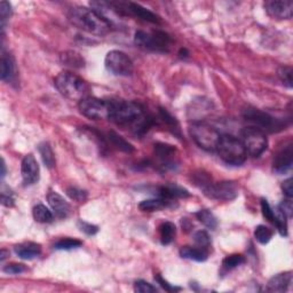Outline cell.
Masks as SVG:
<instances>
[{
    "mask_svg": "<svg viewBox=\"0 0 293 293\" xmlns=\"http://www.w3.org/2000/svg\"><path fill=\"white\" fill-rule=\"evenodd\" d=\"M109 120L139 135L147 133L155 120L146 112L141 103L126 100H109Z\"/></svg>",
    "mask_w": 293,
    "mask_h": 293,
    "instance_id": "6da1fadb",
    "label": "cell"
},
{
    "mask_svg": "<svg viewBox=\"0 0 293 293\" xmlns=\"http://www.w3.org/2000/svg\"><path fill=\"white\" fill-rule=\"evenodd\" d=\"M68 20L72 25L94 36H106L110 32L111 22L95 10L76 6L68 11Z\"/></svg>",
    "mask_w": 293,
    "mask_h": 293,
    "instance_id": "7a4b0ae2",
    "label": "cell"
},
{
    "mask_svg": "<svg viewBox=\"0 0 293 293\" xmlns=\"http://www.w3.org/2000/svg\"><path fill=\"white\" fill-rule=\"evenodd\" d=\"M55 87L63 96L74 101H82L89 96V86L85 80L71 71H62L54 80Z\"/></svg>",
    "mask_w": 293,
    "mask_h": 293,
    "instance_id": "3957f363",
    "label": "cell"
},
{
    "mask_svg": "<svg viewBox=\"0 0 293 293\" xmlns=\"http://www.w3.org/2000/svg\"><path fill=\"white\" fill-rule=\"evenodd\" d=\"M215 151L224 163L234 166L242 165L247 157V152L241 139L231 134L221 135Z\"/></svg>",
    "mask_w": 293,
    "mask_h": 293,
    "instance_id": "277c9868",
    "label": "cell"
},
{
    "mask_svg": "<svg viewBox=\"0 0 293 293\" xmlns=\"http://www.w3.org/2000/svg\"><path fill=\"white\" fill-rule=\"evenodd\" d=\"M134 43L144 51L168 53L172 46V38L169 34L160 30H154L150 32L139 30L134 35Z\"/></svg>",
    "mask_w": 293,
    "mask_h": 293,
    "instance_id": "5b68a950",
    "label": "cell"
},
{
    "mask_svg": "<svg viewBox=\"0 0 293 293\" xmlns=\"http://www.w3.org/2000/svg\"><path fill=\"white\" fill-rule=\"evenodd\" d=\"M189 134L200 148L205 151L213 152L216 150L218 143L221 138L218 131L213 126L204 123V121H193L189 126Z\"/></svg>",
    "mask_w": 293,
    "mask_h": 293,
    "instance_id": "8992f818",
    "label": "cell"
},
{
    "mask_svg": "<svg viewBox=\"0 0 293 293\" xmlns=\"http://www.w3.org/2000/svg\"><path fill=\"white\" fill-rule=\"evenodd\" d=\"M241 141L244 144L247 154L252 157H259L268 147V140L264 131L255 126H247L241 131Z\"/></svg>",
    "mask_w": 293,
    "mask_h": 293,
    "instance_id": "52a82bcc",
    "label": "cell"
},
{
    "mask_svg": "<svg viewBox=\"0 0 293 293\" xmlns=\"http://www.w3.org/2000/svg\"><path fill=\"white\" fill-rule=\"evenodd\" d=\"M243 117H244L246 121H250L255 127L260 128L261 131H269V132H277L284 128L283 120H279L275 118L268 112H265L263 110L255 109V108H247L246 110L243 112Z\"/></svg>",
    "mask_w": 293,
    "mask_h": 293,
    "instance_id": "ba28073f",
    "label": "cell"
},
{
    "mask_svg": "<svg viewBox=\"0 0 293 293\" xmlns=\"http://www.w3.org/2000/svg\"><path fill=\"white\" fill-rule=\"evenodd\" d=\"M105 64L108 71L119 77H128L132 76L134 71L132 60L121 51H110L108 53Z\"/></svg>",
    "mask_w": 293,
    "mask_h": 293,
    "instance_id": "9c48e42d",
    "label": "cell"
},
{
    "mask_svg": "<svg viewBox=\"0 0 293 293\" xmlns=\"http://www.w3.org/2000/svg\"><path fill=\"white\" fill-rule=\"evenodd\" d=\"M79 111L83 116L93 120H100L109 118V100L87 96L79 101Z\"/></svg>",
    "mask_w": 293,
    "mask_h": 293,
    "instance_id": "30bf717a",
    "label": "cell"
},
{
    "mask_svg": "<svg viewBox=\"0 0 293 293\" xmlns=\"http://www.w3.org/2000/svg\"><path fill=\"white\" fill-rule=\"evenodd\" d=\"M203 191H204L207 197L227 202L235 200L238 195L237 186L232 181H221L215 183L212 182Z\"/></svg>",
    "mask_w": 293,
    "mask_h": 293,
    "instance_id": "8fae6325",
    "label": "cell"
},
{
    "mask_svg": "<svg viewBox=\"0 0 293 293\" xmlns=\"http://www.w3.org/2000/svg\"><path fill=\"white\" fill-rule=\"evenodd\" d=\"M266 12L277 20H290L292 17L293 3L291 0H269L265 3Z\"/></svg>",
    "mask_w": 293,
    "mask_h": 293,
    "instance_id": "7c38bea8",
    "label": "cell"
},
{
    "mask_svg": "<svg viewBox=\"0 0 293 293\" xmlns=\"http://www.w3.org/2000/svg\"><path fill=\"white\" fill-rule=\"evenodd\" d=\"M21 174L25 186H31V184L38 182L40 170L38 161L34 155H26L22 160Z\"/></svg>",
    "mask_w": 293,
    "mask_h": 293,
    "instance_id": "4fadbf2b",
    "label": "cell"
},
{
    "mask_svg": "<svg viewBox=\"0 0 293 293\" xmlns=\"http://www.w3.org/2000/svg\"><path fill=\"white\" fill-rule=\"evenodd\" d=\"M293 164V148L292 144H288L285 148H283L281 151H278L274 158L273 168L276 173H285L288 170H291Z\"/></svg>",
    "mask_w": 293,
    "mask_h": 293,
    "instance_id": "5bb4252c",
    "label": "cell"
},
{
    "mask_svg": "<svg viewBox=\"0 0 293 293\" xmlns=\"http://www.w3.org/2000/svg\"><path fill=\"white\" fill-rule=\"evenodd\" d=\"M47 200L49 203V206L52 207V211L54 212L56 218L58 219H67L71 213L70 204L68 203L64 198H63L60 193L55 191H51L48 193Z\"/></svg>",
    "mask_w": 293,
    "mask_h": 293,
    "instance_id": "9a60e30c",
    "label": "cell"
},
{
    "mask_svg": "<svg viewBox=\"0 0 293 293\" xmlns=\"http://www.w3.org/2000/svg\"><path fill=\"white\" fill-rule=\"evenodd\" d=\"M125 11L129 13L131 15L137 16L139 17V19H141L143 21L150 22V23H154V24L160 23V19L158 15H156L155 13H152L151 11L148 10V8L141 6L140 4H135V3L125 4Z\"/></svg>",
    "mask_w": 293,
    "mask_h": 293,
    "instance_id": "2e32d148",
    "label": "cell"
},
{
    "mask_svg": "<svg viewBox=\"0 0 293 293\" xmlns=\"http://www.w3.org/2000/svg\"><path fill=\"white\" fill-rule=\"evenodd\" d=\"M0 77L4 82H13L16 78V63L12 54L3 52L2 61H0Z\"/></svg>",
    "mask_w": 293,
    "mask_h": 293,
    "instance_id": "e0dca14e",
    "label": "cell"
},
{
    "mask_svg": "<svg viewBox=\"0 0 293 293\" xmlns=\"http://www.w3.org/2000/svg\"><path fill=\"white\" fill-rule=\"evenodd\" d=\"M292 284V272L278 274L269 279L267 291L269 292H285Z\"/></svg>",
    "mask_w": 293,
    "mask_h": 293,
    "instance_id": "ac0fdd59",
    "label": "cell"
},
{
    "mask_svg": "<svg viewBox=\"0 0 293 293\" xmlns=\"http://www.w3.org/2000/svg\"><path fill=\"white\" fill-rule=\"evenodd\" d=\"M157 195L159 198L171 202L175 198L188 197L190 193L184 188L178 186V184H168V186H163L157 189Z\"/></svg>",
    "mask_w": 293,
    "mask_h": 293,
    "instance_id": "d6986e66",
    "label": "cell"
},
{
    "mask_svg": "<svg viewBox=\"0 0 293 293\" xmlns=\"http://www.w3.org/2000/svg\"><path fill=\"white\" fill-rule=\"evenodd\" d=\"M15 253L23 260H32L42 253V247L37 243L28 242L14 247Z\"/></svg>",
    "mask_w": 293,
    "mask_h": 293,
    "instance_id": "ffe728a7",
    "label": "cell"
},
{
    "mask_svg": "<svg viewBox=\"0 0 293 293\" xmlns=\"http://www.w3.org/2000/svg\"><path fill=\"white\" fill-rule=\"evenodd\" d=\"M155 154L158 158L163 161L164 168L172 166L173 168V157L175 155V148L166 143H156L155 144Z\"/></svg>",
    "mask_w": 293,
    "mask_h": 293,
    "instance_id": "44dd1931",
    "label": "cell"
},
{
    "mask_svg": "<svg viewBox=\"0 0 293 293\" xmlns=\"http://www.w3.org/2000/svg\"><path fill=\"white\" fill-rule=\"evenodd\" d=\"M61 63L70 69H82L85 67V60L79 53L75 51H67L61 54Z\"/></svg>",
    "mask_w": 293,
    "mask_h": 293,
    "instance_id": "7402d4cb",
    "label": "cell"
},
{
    "mask_svg": "<svg viewBox=\"0 0 293 293\" xmlns=\"http://www.w3.org/2000/svg\"><path fill=\"white\" fill-rule=\"evenodd\" d=\"M180 255L183 259H189L197 261V263H203L207 259L209 253H207V250L202 249V247H191V246H183L181 250H180Z\"/></svg>",
    "mask_w": 293,
    "mask_h": 293,
    "instance_id": "603a6c76",
    "label": "cell"
},
{
    "mask_svg": "<svg viewBox=\"0 0 293 293\" xmlns=\"http://www.w3.org/2000/svg\"><path fill=\"white\" fill-rule=\"evenodd\" d=\"M159 235H160V242L163 245H169L174 241L175 235H177V228H175V224L166 221L164 223H161V226L159 227Z\"/></svg>",
    "mask_w": 293,
    "mask_h": 293,
    "instance_id": "cb8c5ba5",
    "label": "cell"
},
{
    "mask_svg": "<svg viewBox=\"0 0 293 293\" xmlns=\"http://www.w3.org/2000/svg\"><path fill=\"white\" fill-rule=\"evenodd\" d=\"M170 204V201L163 200V198H155V200L142 201L139 204V209L143 212H155L164 209V207H168Z\"/></svg>",
    "mask_w": 293,
    "mask_h": 293,
    "instance_id": "d4e9b609",
    "label": "cell"
},
{
    "mask_svg": "<svg viewBox=\"0 0 293 293\" xmlns=\"http://www.w3.org/2000/svg\"><path fill=\"white\" fill-rule=\"evenodd\" d=\"M34 219L40 223H51L54 220V214L49 211L46 206L43 204H38L32 210Z\"/></svg>",
    "mask_w": 293,
    "mask_h": 293,
    "instance_id": "484cf974",
    "label": "cell"
},
{
    "mask_svg": "<svg viewBox=\"0 0 293 293\" xmlns=\"http://www.w3.org/2000/svg\"><path fill=\"white\" fill-rule=\"evenodd\" d=\"M39 154L42 156V159L44 161V164L47 166L48 169H53L55 166V156H54V152L52 147L49 146L48 142H43L38 146Z\"/></svg>",
    "mask_w": 293,
    "mask_h": 293,
    "instance_id": "4316f807",
    "label": "cell"
},
{
    "mask_svg": "<svg viewBox=\"0 0 293 293\" xmlns=\"http://www.w3.org/2000/svg\"><path fill=\"white\" fill-rule=\"evenodd\" d=\"M108 139L111 142V144L114 147H116L117 149H119L124 152H133L134 151V147L129 142L126 141L124 138H121L120 135L117 134L114 131L108 133Z\"/></svg>",
    "mask_w": 293,
    "mask_h": 293,
    "instance_id": "83f0119b",
    "label": "cell"
},
{
    "mask_svg": "<svg viewBox=\"0 0 293 293\" xmlns=\"http://www.w3.org/2000/svg\"><path fill=\"white\" fill-rule=\"evenodd\" d=\"M195 215L205 227L212 229V231H214L216 226H218V220H216L214 214L210 210H201Z\"/></svg>",
    "mask_w": 293,
    "mask_h": 293,
    "instance_id": "f1b7e54d",
    "label": "cell"
},
{
    "mask_svg": "<svg viewBox=\"0 0 293 293\" xmlns=\"http://www.w3.org/2000/svg\"><path fill=\"white\" fill-rule=\"evenodd\" d=\"M287 216L284 212L277 206V210L275 212V223L278 229L279 234L282 236H287Z\"/></svg>",
    "mask_w": 293,
    "mask_h": 293,
    "instance_id": "f546056e",
    "label": "cell"
},
{
    "mask_svg": "<svg viewBox=\"0 0 293 293\" xmlns=\"http://www.w3.org/2000/svg\"><path fill=\"white\" fill-rule=\"evenodd\" d=\"M254 237H255V240L260 243V244H267V243H269V241L272 240L273 231L268 227L260 224V226L255 228Z\"/></svg>",
    "mask_w": 293,
    "mask_h": 293,
    "instance_id": "4dcf8cb0",
    "label": "cell"
},
{
    "mask_svg": "<svg viewBox=\"0 0 293 293\" xmlns=\"http://www.w3.org/2000/svg\"><path fill=\"white\" fill-rule=\"evenodd\" d=\"M83 243L78 240H72V238H63V240L57 241L54 245V249L55 250H61V251H70L78 249V247L82 246Z\"/></svg>",
    "mask_w": 293,
    "mask_h": 293,
    "instance_id": "1f68e13d",
    "label": "cell"
},
{
    "mask_svg": "<svg viewBox=\"0 0 293 293\" xmlns=\"http://www.w3.org/2000/svg\"><path fill=\"white\" fill-rule=\"evenodd\" d=\"M245 263V258L242 254H232L228 255L222 261V267L226 270H232L237 268Z\"/></svg>",
    "mask_w": 293,
    "mask_h": 293,
    "instance_id": "d6a6232c",
    "label": "cell"
},
{
    "mask_svg": "<svg viewBox=\"0 0 293 293\" xmlns=\"http://www.w3.org/2000/svg\"><path fill=\"white\" fill-rule=\"evenodd\" d=\"M159 115H160V118L164 120V123L168 124L171 129L173 131L174 134H178L180 135V128H179V123L177 121V119L174 118V117L171 116V114H169L168 110L163 109V108H160L159 110Z\"/></svg>",
    "mask_w": 293,
    "mask_h": 293,
    "instance_id": "836d02e7",
    "label": "cell"
},
{
    "mask_svg": "<svg viewBox=\"0 0 293 293\" xmlns=\"http://www.w3.org/2000/svg\"><path fill=\"white\" fill-rule=\"evenodd\" d=\"M278 77L287 88H292V68L283 66L278 69Z\"/></svg>",
    "mask_w": 293,
    "mask_h": 293,
    "instance_id": "e575fe53",
    "label": "cell"
},
{
    "mask_svg": "<svg viewBox=\"0 0 293 293\" xmlns=\"http://www.w3.org/2000/svg\"><path fill=\"white\" fill-rule=\"evenodd\" d=\"M193 241H195L198 247H202V249L205 250L209 249V246L211 244L209 234L204 231H198L193 234Z\"/></svg>",
    "mask_w": 293,
    "mask_h": 293,
    "instance_id": "d590c367",
    "label": "cell"
},
{
    "mask_svg": "<svg viewBox=\"0 0 293 293\" xmlns=\"http://www.w3.org/2000/svg\"><path fill=\"white\" fill-rule=\"evenodd\" d=\"M67 195L69 196L71 200H74L76 202L83 203L86 201L87 198V192L83 190V189H79L77 187H69L67 189Z\"/></svg>",
    "mask_w": 293,
    "mask_h": 293,
    "instance_id": "8d00e7d4",
    "label": "cell"
},
{
    "mask_svg": "<svg viewBox=\"0 0 293 293\" xmlns=\"http://www.w3.org/2000/svg\"><path fill=\"white\" fill-rule=\"evenodd\" d=\"M12 15V5L8 2L0 3V21H2V28L5 29L6 22Z\"/></svg>",
    "mask_w": 293,
    "mask_h": 293,
    "instance_id": "74e56055",
    "label": "cell"
},
{
    "mask_svg": "<svg viewBox=\"0 0 293 293\" xmlns=\"http://www.w3.org/2000/svg\"><path fill=\"white\" fill-rule=\"evenodd\" d=\"M134 291L139 293H151L156 292L157 288L152 286V284L143 281V279H139V281L134 283Z\"/></svg>",
    "mask_w": 293,
    "mask_h": 293,
    "instance_id": "f35d334b",
    "label": "cell"
},
{
    "mask_svg": "<svg viewBox=\"0 0 293 293\" xmlns=\"http://www.w3.org/2000/svg\"><path fill=\"white\" fill-rule=\"evenodd\" d=\"M77 226L79 228L80 232H83L84 234H86L88 236H93L99 232V227L95 224H92L86 221H83V220H79L77 222Z\"/></svg>",
    "mask_w": 293,
    "mask_h": 293,
    "instance_id": "ab89813d",
    "label": "cell"
},
{
    "mask_svg": "<svg viewBox=\"0 0 293 293\" xmlns=\"http://www.w3.org/2000/svg\"><path fill=\"white\" fill-rule=\"evenodd\" d=\"M25 270H26V267L22 264H10L3 268V272L8 275H19V274L24 273Z\"/></svg>",
    "mask_w": 293,
    "mask_h": 293,
    "instance_id": "60d3db41",
    "label": "cell"
},
{
    "mask_svg": "<svg viewBox=\"0 0 293 293\" xmlns=\"http://www.w3.org/2000/svg\"><path fill=\"white\" fill-rule=\"evenodd\" d=\"M261 211H263L264 216L269 222L275 223V212L266 200H261Z\"/></svg>",
    "mask_w": 293,
    "mask_h": 293,
    "instance_id": "b9f144b4",
    "label": "cell"
},
{
    "mask_svg": "<svg viewBox=\"0 0 293 293\" xmlns=\"http://www.w3.org/2000/svg\"><path fill=\"white\" fill-rule=\"evenodd\" d=\"M155 279L157 281V283H158L159 285L164 288L165 291H168V292H177V291L181 290V287L171 285V284L166 282L164 278L160 277V275H157V276H155Z\"/></svg>",
    "mask_w": 293,
    "mask_h": 293,
    "instance_id": "7bdbcfd3",
    "label": "cell"
},
{
    "mask_svg": "<svg viewBox=\"0 0 293 293\" xmlns=\"http://www.w3.org/2000/svg\"><path fill=\"white\" fill-rule=\"evenodd\" d=\"M282 189H283L284 195H285L288 200H291V198L293 197V187H292V179L291 178L286 179L285 181L282 183Z\"/></svg>",
    "mask_w": 293,
    "mask_h": 293,
    "instance_id": "ee69618b",
    "label": "cell"
},
{
    "mask_svg": "<svg viewBox=\"0 0 293 293\" xmlns=\"http://www.w3.org/2000/svg\"><path fill=\"white\" fill-rule=\"evenodd\" d=\"M14 195H13L12 191H3L2 193V203L3 205H5L7 207H11L14 205Z\"/></svg>",
    "mask_w": 293,
    "mask_h": 293,
    "instance_id": "f6af8a7d",
    "label": "cell"
},
{
    "mask_svg": "<svg viewBox=\"0 0 293 293\" xmlns=\"http://www.w3.org/2000/svg\"><path fill=\"white\" fill-rule=\"evenodd\" d=\"M278 207L286 214L287 218H290V216L292 215V202L288 200V198H287V201L283 202L281 205H278Z\"/></svg>",
    "mask_w": 293,
    "mask_h": 293,
    "instance_id": "bcb514c9",
    "label": "cell"
},
{
    "mask_svg": "<svg viewBox=\"0 0 293 293\" xmlns=\"http://www.w3.org/2000/svg\"><path fill=\"white\" fill-rule=\"evenodd\" d=\"M2 168H3V172H2V178L4 179L6 175V164H5V160L3 159V164H2Z\"/></svg>",
    "mask_w": 293,
    "mask_h": 293,
    "instance_id": "7dc6e473",
    "label": "cell"
}]
</instances>
